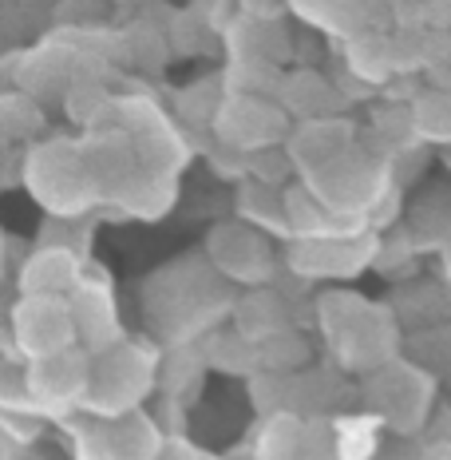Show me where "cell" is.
Returning <instances> with one entry per match:
<instances>
[{"mask_svg": "<svg viewBox=\"0 0 451 460\" xmlns=\"http://www.w3.org/2000/svg\"><path fill=\"white\" fill-rule=\"evenodd\" d=\"M0 413H21V417L36 413L24 389V366H13V361H0Z\"/></svg>", "mask_w": 451, "mask_h": 460, "instance_id": "4", "label": "cell"}, {"mask_svg": "<svg viewBox=\"0 0 451 460\" xmlns=\"http://www.w3.org/2000/svg\"><path fill=\"white\" fill-rule=\"evenodd\" d=\"M88 353L64 349L56 358H40L24 366V389L32 409H64L72 401L83 405V393H88Z\"/></svg>", "mask_w": 451, "mask_h": 460, "instance_id": "2", "label": "cell"}, {"mask_svg": "<svg viewBox=\"0 0 451 460\" xmlns=\"http://www.w3.org/2000/svg\"><path fill=\"white\" fill-rule=\"evenodd\" d=\"M80 286V262L64 246H40L21 270L24 298H64Z\"/></svg>", "mask_w": 451, "mask_h": 460, "instance_id": "3", "label": "cell"}, {"mask_svg": "<svg viewBox=\"0 0 451 460\" xmlns=\"http://www.w3.org/2000/svg\"><path fill=\"white\" fill-rule=\"evenodd\" d=\"M13 341L28 361L72 349L75 325L68 298H21L13 310Z\"/></svg>", "mask_w": 451, "mask_h": 460, "instance_id": "1", "label": "cell"}]
</instances>
